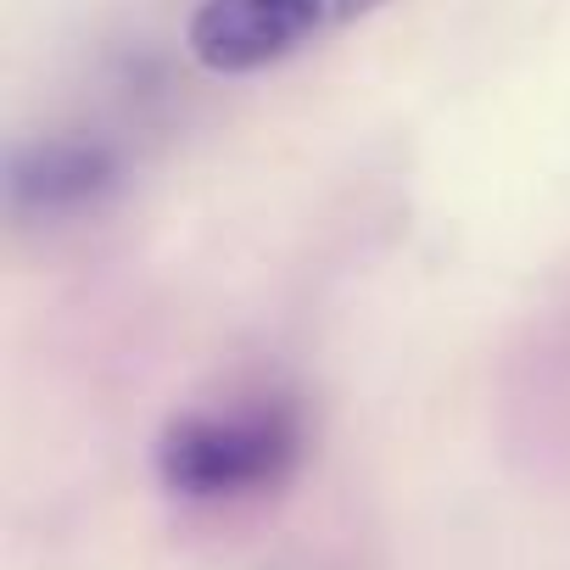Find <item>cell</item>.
Wrapping results in <instances>:
<instances>
[{"label": "cell", "mask_w": 570, "mask_h": 570, "mask_svg": "<svg viewBox=\"0 0 570 570\" xmlns=\"http://www.w3.org/2000/svg\"><path fill=\"white\" fill-rule=\"evenodd\" d=\"M118 185V151L96 135H46L12 151V213L68 218L96 207Z\"/></svg>", "instance_id": "obj_3"}, {"label": "cell", "mask_w": 570, "mask_h": 570, "mask_svg": "<svg viewBox=\"0 0 570 570\" xmlns=\"http://www.w3.org/2000/svg\"><path fill=\"white\" fill-rule=\"evenodd\" d=\"M325 18V0H202L190 18V57L207 73H257L292 57Z\"/></svg>", "instance_id": "obj_2"}, {"label": "cell", "mask_w": 570, "mask_h": 570, "mask_svg": "<svg viewBox=\"0 0 570 570\" xmlns=\"http://www.w3.org/2000/svg\"><path fill=\"white\" fill-rule=\"evenodd\" d=\"M303 459V414L285 397H240L179 414L157 442V475L185 503H235L279 487Z\"/></svg>", "instance_id": "obj_1"}, {"label": "cell", "mask_w": 570, "mask_h": 570, "mask_svg": "<svg viewBox=\"0 0 570 570\" xmlns=\"http://www.w3.org/2000/svg\"><path fill=\"white\" fill-rule=\"evenodd\" d=\"M375 7H386V0H336V18H364Z\"/></svg>", "instance_id": "obj_4"}]
</instances>
